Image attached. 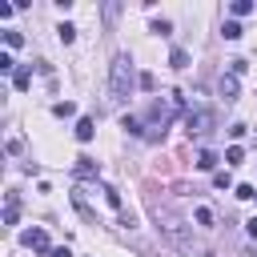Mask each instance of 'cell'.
<instances>
[{"mask_svg": "<svg viewBox=\"0 0 257 257\" xmlns=\"http://www.w3.org/2000/svg\"><path fill=\"white\" fill-rule=\"evenodd\" d=\"M133 88H141V72H133V60L120 52L108 64V100H128Z\"/></svg>", "mask_w": 257, "mask_h": 257, "instance_id": "1", "label": "cell"}, {"mask_svg": "<svg viewBox=\"0 0 257 257\" xmlns=\"http://www.w3.org/2000/svg\"><path fill=\"white\" fill-rule=\"evenodd\" d=\"M209 128H213V112L209 108H189L185 112V133L189 137H205Z\"/></svg>", "mask_w": 257, "mask_h": 257, "instance_id": "2", "label": "cell"}, {"mask_svg": "<svg viewBox=\"0 0 257 257\" xmlns=\"http://www.w3.org/2000/svg\"><path fill=\"white\" fill-rule=\"evenodd\" d=\"M24 245H32V249L44 257V253H48V233H44V229H28V233H24Z\"/></svg>", "mask_w": 257, "mask_h": 257, "instance_id": "3", "label": "cell"}, {"mask_svg": "<svg viewBox=\"0 0 257 257\" xmlns=\"http://www.w3.org/2000/svg\"><path fill=\"white\" fill-rule=\"evenodd\" d=\"M217 92H221L225 100H237V76H233V72L221 76V80H217Z\"/></svg>", "mask_w": 257, "mask_h": 257, "instance_id": "4", "label": "cell"}, {"mask_svg": "<svg viewBox=\"0 0 257 257\" xmlns=\"http://www.w3.org/2000/svg\"><path fill=\"white\" fill-rule=\"evenodd\" d=\"M72 169H76V177H96V173H100V165H96L92 157H76Z\"/></svg>", "mask_w": 257, "mask_h": 257, "instance_id": "5", "label": "cell"}, {"mask_svg": "<svg viewBox=\"0 0 257 257\" xmlns=\"http://www.w3.org/2000/svg\"><path fill=\"white\" fill-rule=\"evenodd\" d=\"M20 221V197L8 193V205H4V225H16Z\"/></svg>", "mask_w": 257, "mask_h": 257, "instance_id": "6", "label": "cell"}, {"mask_svg": "<svg viewBox=\"0 0 257 257\" xmlns=\"http://www.w3.org/2000/svg\"><path fill=\"white\" fill-rule=\"evenodd\" d=\"M76 137H80V141H92V137H96V120H92V116H80V120H76Z\"/></svg>", "mask_w": 257, "mask_h": 257, "instance_id": "7", "label": "cell"}, {"mask_svg": "<svg viewBox=\"0 0 257 257\" xmlns=\"http://www.w3.org/2000/svg\"><path fill=\"white\" fill-rule=\"evenodd\" d=\"M28 84H32V68H16V76H12V88H16V92H24Z\"/></svg>", "mask_w": 257, "mask_h": 257, "instance_id": "8", "label": "cell"}, {"mask_svg": "<svg viewBox=\"0 0 257 257\" xmlns=\"http://www.w3.org/2000/svg\"><path fill=\"white\" fill-rule=\"evenodd\" d=\"M197 169H205V173H209V169H217V153H213V149H201V157H197Z\"/></svg>", "mask_w": 257, "mask_h": 257, "instance_id": "9", "label": "cell"}, {"mask_svg": "<svg viewBox=\"0 0 257 257\" xmlns=\"http://www.w3.org/2000/svg\"><path fill=\"white\" fill-rule=\"evenodd\" d=\"M169 64H173V68H189V52H185V48H173V52H169Z\"/></svg>", "mask_w": 257, "mask_h": 257, "instance_id": "10", "label": "cell"}, {"mask_svg": "<svg viewBox=\"0 0 257 257\" xmlns=\"http://www.w3.org/2000/svg\"><path fill=\"white\" fill-rule=\"evenodd\" d=\"M120 128H124V133H133V137H145V128H141V120H137V116H120Z\"/></svg>", "mask_w": 257, "mask_h": 257, "instance_id": "11", "label": "cell"}, {"mask_svg": "<svg viewBox=\"0 0 257 257\" xmlns=\"http://www.w3.org/2000/svg\"><path fill=\"white\" fill-rule=\"evenodd\" d=\"M225 161H229V165H241V161H245V149H241V145H229V149H225Z\"/></svg>", "mask_w": 257, "mask_h": 257, "instance_id": "12", "label": "cell"}, {"mask_svg": "<svg viewBox=\"0 0 257 257\" xmlns=\"http://www.w3.org/2000/svg\"><path fill=\"white\" fill-rule=\"evenodd\" d=\"M221 32H225V40H241V24H237V20H225Z\"/></svg>", "mask_w": 257, "mask_h": 257, "instance_id": "13", "label": "cell"}, {"mask_svg": "<svg viewBox=\"0 0 257 257\" xmlns=\"http://www.w3.org/2000/svg\"><path fill=\"white\" fill-rule=\"evenodd\" d=\"M56 36H60V40H64V44H72V40H76V28H72V24H68V20H64V24H60V28H56Z\"/></svg>", "mask_w": 257, "mask_h": 257, "instance_id": "14", "label": "cell"}, {"mask_svg": "<svg viewBox=\"0 0 257 257\" xmlns=\"http://www.w3.org/2000/svg\"><path fill=\"white\" fill-rule=\"evenodd\" d=\"M52 112H56V116H72V112H76V104H72V100H56V104H52Z\"/></svg>", "mask_w": 257, "mask_h": 257, "instance_id": "15", "label": "cell"}, {"mask_svg": "<svg viewBox=\"0 0 257 257\" xmlns=\"http://www.w3.org/2000/svg\"><path fill=\"white\" fill-rule=\"evenodd\" d=\"M253 12V0H233V16H249Z\"/></svg>", "mask_w": 257, "mask_h": 257, "instance_id": "16", "label": "cell"}, {"mask_svg": "<svg viewBox=\"0 0 257 257\" xmlns=\"http://www.w3.org/2000/svg\"><path fill=\"white\" fill-rule=\"evenodd\" d=\"M213 185H217V189H229V185H233V177H229V169H221V173H213Z\"/></svg>", "mask_w": 257, "mask_h": 257, "instance_id": "17", "label": "cell"}, {"mask_svg": "<svg viewBox=\"0 0 257 257\" xmlns=\"http://www.w3.org/2000/svg\"><path fill=\"white\" fill-rule=\"evenodd\" d=\"M104 201H108V209H120V193L112 185H104Z\"/></svg>", "mask_w": 257, "mask_h": 257, "instance_id": "18", "label": "cell"}, {"mask_svg": "<svg viewBox=\"0 0 257 257\" xmlns=\"http://www.w3.org/2000/svg\"><path fill=\"white\" fill-rule=\"evenodd\" d=\"M0 72H12V76H16V60H12L8 52H0Z\"/></svg>", "mask_w": 257, "mask_h": 257, "instance_id": "19", "label": "cell"}, {"mask_svg": "<svg viewBox=\"0 0 257 257\" xmlns=\"http://www.w3.org/2000/svg\"><path fill=\"white\" fill-rule=\"evenodd\" d=\"M4 44H8V48H20L24 36H20V32H4Z\"/></svg>", "mask_w": 257, "mask_h": 257, "instance_id": "20", "label": "cell"}, {"mask_svg": "<svg viewBox=\"0 0 257 257\" xmlns=\"http://www.w3.org/2000/svg\"><path fill=\"white\" fill-rule=\"evenodd\" d=\"M157 88V80H153V72H141V92H153Z\"/></svg>", "mask_w": 257, "mask_h": 257, "instance_id": "21", "label": "cell"}, {"mask_svg": "<svg viewBox=\"0 0 257 257\" xmlns=\"http://www.w3.org/2000/svg\"><path fill=\"white\" fill-rule=\"evenodd\" d=\"M237 197H241V201H253L257 189H253V185H237Z\"/></svg>", "mask_w": 257, "mask_h": 257, "instance_id": "22", "label": "cell"}, {"mask_svg": "<svg viewBox=\"0 0 257 257\" xmlns=\"http://www.w3.org/2000/svg\"><path fill=\"white\" fill-rule=\"evenodd\" d=\"M197 225H213V209L201 205V209H197Z\"/></svg>", "mask_w": 257, "mask_h": 257, "instance_id": "23", "label": "cell"}, {"mask_svg": "<svg viewBox=\"0 0 257 257\" xmlns=\"http://www.w3.org/2000/svg\"><path fill=\"white\" fill-rule=\"evenodd\" d=\"M245 229H249V237H257V217H249V221H245Z\"/></svg>", "mask_w": 257, "mask_h": 257, "instance_id": "24", "label": "cell"}, {"mask_svg": "<svg viewBox=\"0 0 257 257\" xmlns=\"http://www.w3.org/2000/svg\"><path fill=\"white\" fill-rule=\"evenodd\" d=\"M52 257H72V253H68L64 245H60V249H52Z\"/></svg>", "mask_w": 257, "mask_h": 257, "instance_id": "25", "label": "cell"}]
</instances>
